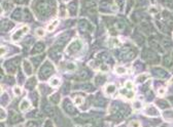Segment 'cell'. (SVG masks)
Returning a JSON list of instances; mask_svg holds the SVG:
<instances>
[{"label": "cell", "instance_id": "obj_7", "mask_svg": "<svg viewBox=\"0 0 173 127\" xmlns=\"http://www.w3.org/2000/svg\"><path fill=\"white\" fill-rule=\"evenodd\" d=\"M145 114L149 116H158L159 115V112H158V110L154 106H149L145 109Z\"/></svg>", "mask_w": 173, "mask_h": 127}, {"label": "cell", "instance_id": "obj_44", "mask_svg": "<svg viewBox=\"0 0 173 127\" xmlns=\"http://www.w3.org/2000/svg\"><path fill=\"white\" fill-rule=\"evenodd\" d=\"M151 1H154V0H151Z\"/></svg>", "mask_w": 173, "mask_h": 127}, {"label": "cell", "instance_id": "obj_26", "mask_svg": "<svg viewBox=\"0 0 173 127\" xmlns=\"http://www.w3.org/2000/svg\"><path fill=\"white\" fill-rule=\"evenodd\" d=\"M45 112H47L49 115H53L54 112H55V109H54L53 107H51V106H47V107L45 108Z\"/></svg>", "mask_w": 173, "mask_h": 127}, {"label": "cell", "instance_id": "obj_13", "mask_svg": "<svg viewBox=\"0 0 173 127\" xmlns=\"http://www.w3.org/2000/svg\"><path fill=\"white\" fill-rule=\"evenodd\" d=\"M154 72H155V75H157L158 77H166V76H167V73H166V71L162 70V69H160V68L154 69Z\"/></svg>", "mask_w": 173, "mask_h": 127}, {"label": "cell", "instance_id": "obj_19", "mask_svg": "<svg viewBox=\"0 0 173 127\" xmlns=\"http://www.w3.org/2000/svg\"><path fill=\"white\" fill-rule=\"evenodd\" d=\"M164 118L167 120H173V111H167L164 113Z\"/></svg>", "mask_w": 173, "mask_h": 127}, {"label": "cell", "instance_id": "obj_15", "mask_svg": "<svg viewBox=\"0 0 173 127\" xmlns=\"http://www.w3.org/2000/svg\"><path fill=\"white\" fill-rule=\"evenodd\" d=\"M50 99H51L52 103H54V104H59V103H60V99H61V97H60L59 93H54V94H52V95H51Z\"/></svg>", "mask_w": 173, "mask_h": 127}, {"label": "cell", "instance_id": "obj_10", "mask_svg": "<svg viewBox=\"0 0 173 127\" xmlns=\"http://www.w3.org/2000/svg\"><path fill=\"white\" fill-rule=\"evenodd\" d=\"M104 92H105V94H107V95H112L114 92H116V85H113V84L106 85L105 89H104Z\"/></svg>", "mask_w": 173, "mask_h": 127}, {"label": "cell", "instance_id": "obj_5", "mask_svg": "<svg viewBox=\"0 0 173 127\" xmlns=\"http://www.w3.org/2000/svg\"><path fill=\"white\" fill-rule=\"evenodd\" d=\"M22 121V117H21L20 115H19L18 113H16V112H10V115H9V122L10 124H16V123H19V122Z\"/></svg>", "mask_w": 173, "mask_h": 127}, {"label": "cell", "instance_id": "obj_3", "mask_svg": "<svg viewBox=\"0 0 173 127\" xmlns=\"http://www.w3.org/2000/svg\"><path fill=\"white\" fill-rule=\"evenodd\" d=\"M143 59L146 62H149V63H157V62H159L158 55L154 51H151L149 49H145L143 51Z\"/></svg>", "mask_w": 173, "mask_h": 127}, {"label": "cell", "instance_id": "obj_30", "mask_svg": "<svg viewBox=\"0 0 173 127\" xmlns=\"http://www.w3.org/2000/svg\"><path fill=\"white\" fill-rule=\"evenodd\" d=\"M165 5L169 8H173V0H168V1H166Z\"/></svg>", "mask_w": 173, "mask_h": 127}, {"label": "cell", "instance_id": "obj_23", "mask_svg": "<svg viewBox=\"0 0 173 127\" xmlns=\"http://www.w3.org/2000/svg\"><path fill=\"white\" fill-rule=\"evenodd\" d=\"M78 77H80V79H82V80H85V79H87L88 77H89V73H88L87 71H82Z\"/></svg>", "mask_w": 173, "mask_h": 127}, {"label": "cell", "instance_id": "obj_20", "mask_svg": "<svg viewBox=\"0 0 173 127\" xmlns=\"http://www.w3.org/2000/svg\"><path fill=\"white\" fill-rule=\"evenodd\" d=\"M50 84H51V86H58L60 84V79L53 78L52 80H50Z\"/></svg>", "mask_w": 173, "mask_h": 127}, {"label": "cell", "instance_id": "obj_29", "mask_svg": "<svg viewBox=\"0 0 173 127\" xmlns=\"http://www.w3.org/2000/svg\"><path fill=\"white\" fill-rule=\"evenodd\" d=\"M96 79H97V80H96V84H98V85H100V84H102V83L104 82V78H102V77H100V76H97L96 77Z\"/></svg>", "mask_w": 173, "mask_h": 127}, {"label": "cell", "instance_id": "obj_16", "mask_svg": "<svg viewBox=\"0 0 173 127\" xmlns=\"http://www.w3.org/2000/svg\"><path fill=\"white\" fill-rule=\"evenodd\" d=\"M120 44H121V42L116 38H110L109 42H108V45H109L110 47H118Z\"/></svg>", "mask_w": 173, "mask_h": 127}, {"label": "cell", "instance_id": "obj_18", "mask_svg": "<svg viewBox=\"0 0 173 127\" xmlns=\"http://www.w3.org/2000/svg\"><path fill=\"white\" fill-rule=\"evenodd\" d=\"M58 24H59V21L58 20H55L52 22V24H50L49 26H47V31H53L54 29L56 28V27L58 26Z\"/></svg>", "mask_w": 173, "mask_h": 127}, {"label": "cell", "instance_id": "obj_43", "mask_svg": "<svg viewBox=\"0 0 173 127\" xmlns=\"http://www.w3.org/2000/svg\"><path fill=\"white\" fill-rule=\"evenodd\" d=\"M172 103H173V99H172Z\"/></svg>", "mask_w": 173, "mask_h": 127}, {"label": "cell", "instance_id": "obj_34", "mask_svg": "<svg viewBox=\"0 0 173 127\" xmlns=\"http://www.w3.org/2000/svg\"><path fill=\"white\" fill-rule=\"evenodd\" d=\"M36 126H37V123H35L34 121H29L27 123V127H36Z\"/></svg>", "mask_w": 173, "mask_h": 127}, {"label": "cell", "instance_id": "obj_41", "mask_svg": "<svg viewBox=\"0 0 173 127\" xmlns=\"http://www.w3.org/2000/svg\"><path fill=\"white\" fill-rule=\"evenodd\" d=\"M137 1H138V3H139V4H144L146 0H137Z\"/></svg>", "mask_w": 173, "mask_h": 127}, {"label": "cell", "instance_id": "obj_11", "mask_svg": "<svg viewBox=\"0 0 173 127\" xmlns=\"http://www.w3.org/2000/svg\"><path fill=\"white\" fill-rule=\"evenodd\" d=\"M30 107H31L30 103H29L27 99H23L22 103H21V105H20V110L22 112H25V111H27V110L30 109Z\"/></svg>", "mask_w": 173, "mask_h": 127}, {"label": "cell", "instance_id": "obj_2", "mask_svg": "<svg viewBox=\"0 0 173 127\" xmlns=\"http://www.w3.org/2000/svg\"><path fill=\"white\" fill-rule=\"evenodd\" d=\"M83 47V44H82V41L78 40V39H76V40L72 41L71 44L69 45V47H68L67 51L68 53H71V55H73V53H78V51L82 49Z\"/></svg>", "mask_w": 173, "mask_h": 127}, {"label": "cell", "instance_id": "obj_8", "mask_svg": "<svg viewBox=\"0 0 173 127\" xmlns=\"http://www.w3.org/2000/svg\"><path fill=\"white\" fill-rule=\"evenodd\" d=\"M23 69H24L25 74H27V75L32 74V67H31V64L29 63L27 60H25V61L23 62Z\"/></svg>", "mask_w": 173, "mask_h": 127}, {"label": "cell", "instance_id": "obj_9", "mask_svg": "<svg viewBox=\"0 0 173 127\" xmlns=\"http://www.w3.org/2000/svg\"><path fill=\"white\" fill-rule=\"evenodd\" d=\"M91 119L92 117L89 115H80L75 118V122H78V123H86V122H89Z\"/></svg>", "mask_w": 173, "mask_h": 127}, {"label": "cell", "instance_id": "obj_33", "mask_svg": "<svg viewBox=\"0 0 173 127\" xmlns=\"http://www.w3.org/2000/svg\"><path fill=\"white\" fill-rule=\"evenodd\" d=\"M133 107H134L135 109H140V108H141V103H140V101H134V104H133Z\"/></svg>", "mask_w": 173, "mask_h": 127}, {"label": "cell", "instance_id": "obj_24", "mask_svg": "<svg viewBox=\"0 0 173 127\" xmlns=\"http://www.w3.org/2000/svg\"><path fill=\"white\" fill-rule=\"evenodd\" d=\"M157 104H159L160 107L163 108V109H165V108H168V107H169L168 103H167V101H158V103H157Z\"/></svg>", "mask_w": 173, "mask_h": 127}, {"label": "cell", "instance_id": "obj_37", "mask_svg": "<svg viewBox=\"0 0 173 127\" xmlns=\"http://www.w3.org/2000/svg\"><path fill=\"white\" fill-rule=\"evenodd\" d=\"M47 125L45 124V127H53V124H52L51 121H47Z\"/></svg>", "mask_w": 173, "mask_h": 127}, {"label": "cell", "instance_id": "obj_27", "mask_svg": "<svg viewBox=\"0 0 173 127\" xmlns=\"http://www.w3.org/2000/svg\"><path fill=\"white\" fill-rule=\"evenodd\" d=\"M36 35H37V36H39V37L45 36V30H43V29H41V28L36 29Z\"/></svg>", "mask_w": 173, "mask_h": 127}, {"label": "cell", "instance_id": "obj_32", "mask_svg": "<svg viewBox=\"0 0 173 127\" xmlns=\"http://www.w3.org/2000/svg\"><path fill=\"white\" fill-rule=\"evenodd\" d=\"M125 85H126V88L128 89V90H131V89L133 88V83L132 82H129L128 81V82H126V84Z\"/></svg>", "mask_w": 173, "mask_h": 127}, {"label": "cell", "instance_id": "obj_38", "mask_svg": "<svg viewBox=\"0 0 173 127\" xmlns=\"http://www.w3.org/2000/svg\"><path fill=\"white\" fill-rule=\"evenodd\" d=\"M101 70H103V71H104V70L107 71V70H108V67L106 66V65H103V66L101 67Z\"/></svg>", "mask_w": 173, "mask_h": 127}, {"label": "cell", "instance_id": "obj_25", "mask_svg": "<svg viewBox=\"0 0 173 127\" xmlns=\"http://www.w3.org/2000/svg\"><path fill=\"white\" fill-rule=\"evenodd\" d=\"M74 103H75V105H82L83 103H84V99H83L82 96H76L75 99H74Z\"/></svg>", "mask_w": 173, "mask_h": 127}, {"label": "cell", "instance_id": "obj_12", "mask_svg": "<svg viewBox=\"0 0 173 127\" xmlns=\"http://www.w3.org/2000/svg\"><path fill=\"white\" fill-rule=\"evenodd\" d=\"M43 49H45V45H43V43L41 42H38L36 45L34 46V48H33L32 50V53H40V51H42Z\"/></svg>", "mask_w": 173, "mask_h": 127}, {"label": "cell", "instance_id": "obj_21", "mask_svg": "<svg viewBox=\"0 0 173 127\" xmlns=\"http://www.w3.org/2000/svg\"><path fill=\"white\" fill-rule=\"evenodd\" d=\"M116 72L118 73V74L123 75V74H125V73L127 72V70L124 68V67H116Z\"/></svg>", "mask_w": 173, "mask_h": 127}, {"label": "cell", "instance_id": "obj_35", "mask_svg": "<svg viewBox=\"0 0 173 127\" xmlns=\"http://www.w3.org/2000/svg\"><path fill=\"white\" fill-rule=\"evenodd\" d=\"M139 126H140V124L137 121H132L130 123V127H139Z\"/></svg>", "mask_w": 173, "mask_h": 127}, {"label": "cell", "instance_id": "obj_22", "mask_svg": "<svg viewBox=\"0 0 173 127\" xmlns=\"http://www.w3.org/2000/svg\"><path fill=\"white\" fill-rule=\"evenodd\" d=\"M171 63H172V60H171V57H170L169 55H167V57H164V64H165L167 67L171 66Z\"/></svg>", "mask_w": 173, "mask_h": 127}, {"label": "cell", "instance_id": "obj_1", "mask_svg": "<svg viewBox=\"0 0 173 127\" xmlns=\"http://www.w3.org/2000/svg\"><path fill=\"white\" fill-rule=\"evenodd\" d=\"M54 73V67L53 65L49 62H47L40 69V76L41 78H47Z\"/></svg>", "mask_w": 173, "mask_h": 127}, {"label": "cell", "instance_id": "obj_14", "mask_svg": "<svg viewBox=\"0 0 173 127\" xmlns=\"http://www.w3.org/2000/svg\"><path fill=\"white\" fill-rule=\"evenodd\" d=\"M36 78H34V77H33V78H31V79H29L28 81H27V83H26V87L27 88H29V89H32L33 87L35 86V85H36Z\"/></svg>", "mask_w": 173, "mask_h": 127}, {"label": "cell", "instance_id": "obj_40", "mask_svg": "<svg viewBox=\"0 0 173 127\" xmlns=\"http://www.w3.org/2000/svg\"><path fill=\"white\" fill-rule=\"evenodd\" d=\"M4 119V110L1 109V120Z\"/></svg>", "mask_w": 173, "mask_h": 127}, {"label": "cell", "instance_id": "obj_42", "mask_svg": "<svg viewBox=\"0 0 173 127\" xmlns=\"http://www.w3.org/2000/svg\"><path fill=\"white\" fill-rule=\"evenodd\" d=\"M78 127H89L88 125H82V126H78Z\"/></svg>", "mask_w": 173, "mask_h": 127}, {"label": "cell", "instance_id": "obj_4", "mask_svg": "<svg viewBox=\"0 0 173 127\" xmlns=\"http://www.w3.org/2000/svg\"><path fill=\"white\" fill-rule=\"evenodd\" d=\"M28 30H29L28 26H24V27H22L21 29H19V30L17 31L16 33H14V34H12V36H11L12 40H14V41L20 40V39L22 38V37L24 36V35L26 34L27 32H28Z\"/></svg>", "mask_w": 173, "mask_h": 127}, {"label": "cell", "instance_id": "obj_36", "mask_svg": "<svg viewBox=\"0 0 173 127\" xmlns=\"http://www.w3.org/2000/svg\"><path fill=\"white\" fill-rule=\"evenodd\" d=\"M146 78H147V75H141V76H139V77H138V81L142 82V81H144Z\"/></svg>", "mask_w": 173, "mask_h": 127}, {"label": "cell", "instance_id": "obj_31", "mask_svg": "<svg viewBox=\"0 0 173 127\" xmlns=\"http://www.w3.org/2000/svg\"><path fill=\"white\" fill-rule=\"evenodd\" d=\"M43 57H45L43 55H40V57H39V59H36V57H34L32 61H33V63H38V65H39V63H40V62L43 60Z\"/></svg>", "mask_w": 173, "mask_h": 127}, {"label": "cell", "instance_id": "obj_6", "mask_svg": "<svg viewBox=\"0 0 173 127\" xmlns=\"http://www.w3.org/2000/svg\"><path fill=\"white\" fill-rule=\"evenodd\" d=\"M64 110L66 111V113H68L69 115H75L76 110L73 108V106L69 103L68 101H65V105H64Z\"/></svg>", "mask_w": 173, "mask_h": 127}, {"label": "cell", "instance_id": "obj_28", "mask_svg": "<svg viewBox=\"0 0 173 127\" xmlns=\"http://www.w3.org/2000/svg\"><path fill=\"white\" fill-rule=\"evenodd\" d=\"M14 93L17 95V96H19V95L22 94V90H21L20 87H14Z\"/></svg>", "mask_w": 173, "mask_h": 127}, {"label": "cell", "instance_id": "obj_39", "mask_svg": "<svg viewBox=\"0 0 173 127\" xmlns=\"http://www.w3.org/2000/svg\"><path fill=\"white\" fill-rule=\"evenodd\" d=\"M164 93H165V89L164 88H161L159 90V94H164Z\"/></svg>", "mask_w": 173, "mask_h": 127}, {"label": "cell", "instance_id": "obj_17", "mask_svg": "<svg viewBox=\"0 0 173 127\" xmlns=\"http://www.w3.org/2000/svg\"><path fill=\"white\" fill-rule=\"evenodd\" d=\"M80 30H83V31H87L88 28L92 29V27L90 26V24H88V22H86V21H82V22L80 23Z\"/></svg>", "mask_w": 173, "mask_h": 127}]
</instances>
